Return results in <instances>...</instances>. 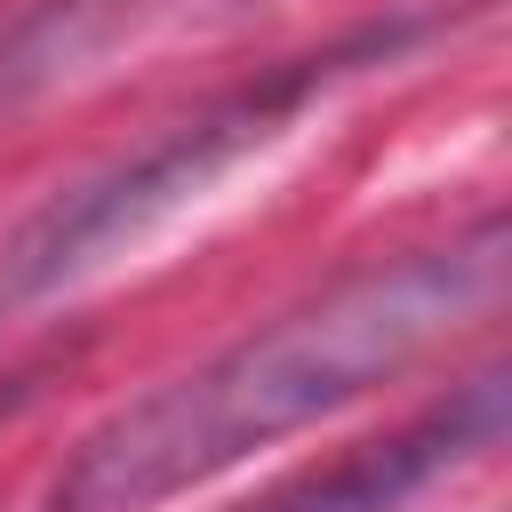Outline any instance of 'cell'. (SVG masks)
Segmentation results:
<instances>
[{
    "label": "cell",
    "mask_w": 512,
    "mask_h": 512,
    "mask_svg": "<svg viewBox=\"0 0 512 512\" xmlns=\"http://www.w3.org/2000/svg\"><path fill=\"white\" fill-rule=\"evenodd\" d=\"M504 296V224L448 248H416L368 272H344L312 304L280 312L272 328L224 344L216 360L168 376L160 392L112 408L56 472V512H144L160 496H184L192 480L240 464L248 448H272L344 400L376 392L384 376L416 368L440 336H456L472 312Z\"/></svg>",
    "instance_id": "cell-1"
},
{
    "label": "cell",
    "mask_w": 512,
    "mask_h": 512,
    "mask_svg": "<svg viewBox=\"0 0 512 512\" xmlns=\"http://www.w3.org/2000/svg\"><path fill=\"white\" fill-rule=\"evenodd\" d=\"M496 440H504V376L488 368V376L456 384L448 400H432L424 416L392 424L384 440H360L336 464H312V472L232 504V512H400L416 488H432L440 472L472 464Z\"/></svg>",
    "instance_id": "cell-3"
},
{
    "label": "cell",
    "mask_w": 512,
    "mask_h": 512,
    "mask_svg": "<svg viewBox=\"0 0 512 512\" xmlns=\"http://www.w3.org/2000/svg\"><path fill=\"white\" fill-rule=\"evenodd\" d=\"M392 40H400V32H360V40L328 48V56H296V64H280V72L216 96L208 112L176 120V128H168L160 144H144L136 160H120V168L56 192L48 208H32V216L0 240V320L24 312V304H40V296H56L64 280H80L88 264H104L112 248L144 240V232L168 224L176 208H192L232 160H248L256 144H272L328 80H344L360 56H392Z\"/></svg>",
    "instance_id": "cell-2"
}]
</instances>
